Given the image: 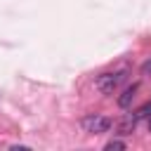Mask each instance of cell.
<instances>
[{"label":"cell","instance_id":"6da1fadb","mask_svg":"<svg viewBox=\"0 0 151 151\" xmlns=\"http://www.w3.org/2000/svg\"><path fill=\"white\" fill-rule=\"evenodd\" d=\"M125 76H127L125 68H123V71H109V73H101V76L94 80V87H97L101 94H113V92L118 90V85L125 80Z\"/></svg>","mask_w":151,"mask_h":151},{"label":"cell","instance_id":"7a4b0ae2","mask_svg":"<svg viewBox=\"0 0 151 151\" xmlns=\"http://www.w3.org/2000/svg\"><path fill=\"white\" fill-rule=\"evenodd\" d=\"M80 125H83V130L85 132H92V134H99V132H109L111 130V118H106V116H99V113H92V116H87V118H83L80 120Z\"/></svg>","mask_w":151,"mask_h":151},{"label":"cell","instance_id":"3957f363","mask_svg":"<svg viewBox=\"0 0 151 151\" xmlns=\"http://www.w3.org/2000/svg\"><path fill=\"white\" fill-rule=\"evenodd\" d=\"M137 90H139V85H137V83H132L130 87H125V92L118 97V106H120V109H127V106L132 104V99H134V92H137Z\"/></svg>","mask_w":151,"mask_h":151},{"label":"cell","instance_id":"277c9868","mask_svg":"<svg viewBox=\"0 0 151 151\" xmlns=\"http://www.w3.org/2000/svg\"><path fill=\"white\" fill-rule=\"evenodd\" d=\"M134 127H137V118L134 116H127V118H123L120 123H118V134H132L134 132Z\"/></svg>","mask_w":151,"mask_h":151},{"label":"cell","instance_id":"5b68a950","mask_svg":"<svg viewBox=\"0 0 151 151\" xmlns=\"http://www.w3.org/2000/svg\"><path fill=\"white\" fill-rule=\"evenodd\" d=\"M149 116H151V101H146L144 106H139V109H137V113H134V118H137V120L149 118Z\"/></svg>","mask_w":151,"mask_h":151},{"label":"cell","instance_id":"8992f818","mask_svg":"<svg viewBox=\"0 0 151 151\" xmlns=\"http://www.w3.org/2000/svg\"><path fill=\"white\" fill-rule=\"evenodd\" d=\"M104 149H106V151H113V149H127V144H125V142H118V139H113V142H109Z\"/></svg>","mask_w":151,"mask_h":151},{"label":"cell","instance_id":"52a82bcc","mask_svg":"<svg viewBox=\"0 0 151 151\" xmlns=\"http://www.w3.org/2000/svg\"><path fill=\"white\" fill-rule=\"evenodd\" d=\"M142 73H144V76H149V78H151V59H146V61H144V64H142Z\"/></svg>","mask_w":151,"mask_h":151},{"label":"cell","instance_id":"ba28073f","mask_svg":"<svg viewBox=\"0 0 151 151\" xmlns=\"http://www.w3.org/2000/svg\"><path fill=\"white\" fill-rule=\"evenodd\" d=\"M146 120H149V130H151V116H149V118H146Z\"/></svg>","mask_w":151,"mask_h":151}]
</instances>
